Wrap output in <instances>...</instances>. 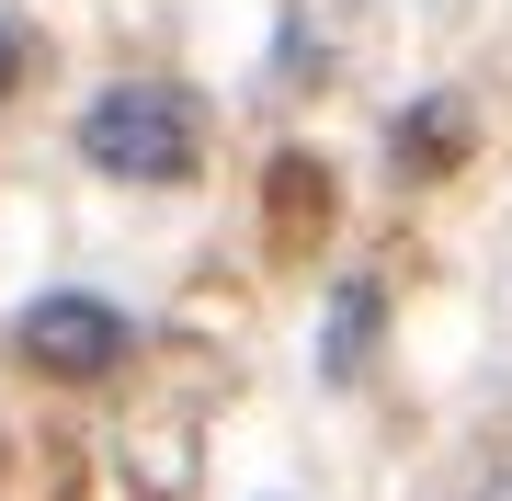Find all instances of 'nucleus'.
<instances>
[{"label": "nucleus", "mask_w": 512, "mask_h": 501, "mask_svg": "<svg viewBox=\"0 0 512 501\" xmlns=\"http://www.w3.org/2000/svg\"><path fill=\"white\" fill-rule=\"evenodd\" d=\"M456 103H410V126H399V160L421 171V160H456V126H444Z\"/></svg>", "instance_id": "20e7f679"}, {"label": "nucleus", "mask_w": 512, "mask_h": 501, "mask_svg": "<svg viewBox=\"0 0 512 501\" xmlns=\"http://www.w3.org/2000/svg\"><path fill=\"white\" fill-rule=\"evenodd\" d=\"M12 80H23V35L0 23V103H12Z\"/></svg>", "instance_id": "39448f33"}, {"label": "nucleus", "mask_w": 512, "mask_h": 501, "mask_svg": "<svg viewBox=\"0 0 512 501\" xmlns=\"http://www.w3.org/2000/svg\"><path fill=\"white\" fill-rule=\"evenodd\" d=\"M365 342H376V285H342V319L319 331V365L353 376V365H365Z\"/></svg>", "instance_id": "7ed1b4c3"}, {"label": "nucleus", "mask_w": 512, "mask_h": 501, "mask_svg": "<svg viewBox=\"0 0 512 501\" xmlns=\"http://www.w3.org/2000/svg\"><path fill=\"white\" fill-rule=\"evenodd\" d=\"M80 149H92V171H114V183H183L194 171V103L126 80V92H103L80 114Z\"/></svg>", "instance_id": "f257e3e1"}, {"label": "nucleus", "mask_w": 512, "mask_h": 501, "mask_svg": "<svg viewBox=\"0 0 512 501\" xmlns=\"http://www.w3.org/2000/svg\"><path fill=\"white\" fill-rule=\"evenodd\" d=\"M23 353H35V365H57V376H114V365L137 353V331H126V308L69 297V285H57V297L23 308Z\"/></svg>", "instance_id": "f03ea898"}]
</instances>
